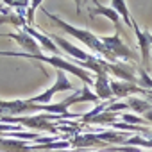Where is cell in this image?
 Instances as JSON below:
<instances>
[{
    "label": "cell",
    "instance_id": "6da1fadb",
    "mask_svg": "<svg viewBox=\"0 0 152 152\" xmlns=\"http://www.w3.org/2000/svg\"><path fill=\"white\" fill-rule=\"evenodd\" d=\"M59 43H61V45H63V47H64V48H66V50H70V52H72V54H73V56H77V57H79V59H88V56H86V54H83V52H79V50H77V48H73V47H72V45H68V43H64V41H63V39H59Z\"/></svg>",
    "mask_w": 152,
    "mask_h": 152
}]
</instances>
